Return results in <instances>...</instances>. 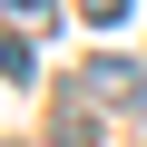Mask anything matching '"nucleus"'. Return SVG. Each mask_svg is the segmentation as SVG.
I'll return each instance as SVG.
<instances>
[{
	"mask_svg": "<svg viewBox=\"0 0 147 147\" xmlns=\"http://www.w3.org/2000/svg\"><path fill=\"white\" fill-rule=\"evenodd\" d=\"M79 88H88L98 108H137V69H127V59H88V69H79Z\"/></svg>",
	"mask_w": 147,
	"mask_h": 147,
	"instance_id": "nucleus-1",
	"label": "nucleus"
},
{
	"mask_svg": "<svg viewBox=\"0 0 147 147\" xmlns=\"http://www.w3.org/2000/svg\"><path fill=\"white\" fill-rule=\"evenodd\" d=\"M30 39H39V30H0V79H30V69H39Z\"/></svg>",
	"mask_w": 147,
	"mask_h": 147,
	"instance_id": "nucleus-2",
	"label": "nucleus"
},
{
	"mask_svg": "<svg viewBox=\"0 0 147 147\" xmlns=\"http://www.w3.org/2000/svg\"><path fill=\"white\" fill-rule=\"evenodd\" d=\"M10 20H20V30H59V10H49V0H10Z\"/></svg>",
	"mask_w": 147,
	"mask_h": 147,
	"instance_id": "nucleus-3",
	"label": "nucleus"
},
{
	"mask_svg": "<svg viewBox=\"0 0 147 147\" xmlns=\"http://www.w3.org/2000/svg\"><path fill=\"white\" fill-rule=\"evenodd\" d=\"M79 10H88V30H118V20H127V0H79Z\"/></svg>",
	"mask_w": 147,
	"mask_h": 147,
	"instance_id": "nucleus-4",
	"label": "nucleus"
}]
</instances>
